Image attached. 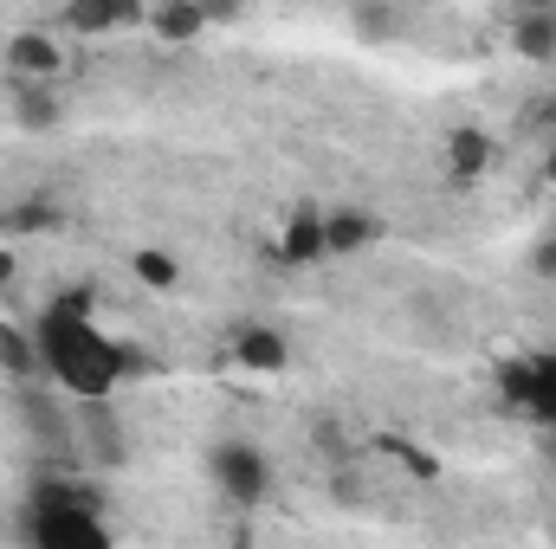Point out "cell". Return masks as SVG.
Masks as SVG:
<instances>
[{
    "mask_svg": "<svg viewBox=\"0 0 556 549\" xmlns=\"http://www.w3.org/2000/svg\"><path fill=\"white\" fill-rule=\"evenodd\" d=\"M538 433H544V459L556 465V426H538Z\"/></svg>",
    "mask_w": 556,
    "mask_h": 549,
    "instance_id": "25",
    "label": "cell"
},
{
    "mask_svg": "<svg viewBox=\"0 0 556 549\" xmlns=\"http://www.w3.org/2000/svg\"><path fill=\"white\" fill-rule=\"evenodd\" d=\"M376 446H382V452H389V459H402V465H408V472H415V478H433V472H440V465H433V459H427V452H415V439H402V433H382V439H376Z\"/></svg>",
    "mask_w": 556,
    "mask_h": 549,
    "instance_id": "20",
    "label": "cell"
},
{
    "mask_svg": "<svg viewBox=\"0 0 556 549\" xmlns=\"http://www.w3.org/2000/svg\"><path fill=\"white\" fill-rule=\"evenodd\" d=\"M0 369H7L13 382H39V375H46L39 336H33V330H0Z\"/></svg>",
    "mask_w": 556,
    "mask_h": 549,
    "instance_id": "16",
    "label": "cell"
},
{
    "mask_svg": "<svg viewBox=\"0 0 556 549\" xmlns=\"http://www.w3.org/2000/svg\"><path fill=\"white\" fill-rule=\"evenodd\" d=\"M227 356L247 362V369H260V375H278L291 362V343H285V330H273V323H240L227 336Z\"/></svg>",
    "mask_w": 556,
    "mask_h": 549,
    "instance_id": "11",
    "label": "cell"
},
{
    "mask_svg": "<svg viewBox=\"0 0 556 549\" xmlns=\"http://www.w3.org/2000/svg\"><path fill=\"white\" fill-rule=\"evenodd\" d=\"M531 272H538V278H556V233H544V240L531 246Z\"/></svg>",
    "mask_w": 556,
    "mask_h": 549,
    "instance_id": "22",
    "label": "cell"
},
{
    "mask_svg": "<svg viewBox=\"0 0 556 549\" xmlns=\"http://www.w3.org/2000/svg\"><path fill=\"white\" fill-rule=\"evenodd\" d=\"M13 278H20V259H13V253L0 246V284H13Z\"/></svg>",
    "mask_w": 556,
    "mask_h": 549,
    "instance_id": "24",
    "label": "cell"
},
{
    "mask_svg": "<svg viewBox=\"0 0 556 549\" xmlns=\"http://www.w3.org/2000/svg\"><path fill=\"white\" fill-rule=\"evenodd\" d=\"M511 52L531 59V65H556V7H518Z\"/></svg>",
    "mask_w": 556,
    "mask_h": 549,
    "instance_id": "13",
    "label": "cell"
},
{
    "mask_svg": "<svg viewBox=\"0 0 556 549\" xmlns=\"http://www.w3.org/2000/svg\"><path fill=\"white\" fill-rule=\"evenodd\" d=\"M382 240V220L369 207H330L324 214V259H356Z\"/></svg>",
    "mask_w": 556,
    "mask_h": 549,
    "instance_id": "10",
    "label": "cell"
},
{
    "mask_svg": "<svg viewBox=\"0 0 556 549\" xmlns=\"http://www.w3.org/2000/svg\"><path fill=\"white\" fill-rule=\"evenodd\" d=\"M518 130H544L556 142V98H538V104H525L518 111Z\"/></svg>",
    "mask_w": 556,
    "mask_h": 549,
    "instance_id": "21",
    "label": "cell"
},
{
    "mask_svg": "<svg viewBox=\"0 0 556 549\" xmlns=\"http://www.w3.org/2000/svg\"><path fill=\"white\" fill-rule=\"evenodd\" d=\"M130 266H137V278L149 284V291H175V284H181V266H175V259H168L162 246H142Z\"/></svg>",
    "mask_w": 556,
    "mask_h": 549,
    "instance_id": "18",
    "label": "cell"
},
{
    "mask_svg": "<svg viewBox=\"0 0 556 549\" xmlns=\"http://www.w3.org/2000/svg\"><path fill=\"white\" fill-rule=\"evenodd\" d=\"M39 336V356H46V382L65 388L72 401L85 395H117L130 375H142V362L130 343L104 336L98 317H91V291H65L59 304H46V317L33 323Z\"/></svg>",
    "mask_w": 556,
    "mask_h": 549,
    "instance_id": "1",
    "label": "cell"
},
{
    "mask_svg": "<svg viewBox=\"0 0 556 549\" xmlns=\"http://www.w3.org/2000/svg\"><path fill=\"white\" fill-rule=\"evenodd\" d=\"M0 227H7L13 240H33V233H59V227H65V214H59L46 194H33V201L7 207V214H0Z\"/></svg>",
    "mask_w": 556,
    "mask_h": 549,
    "instance_id": "17",
    "label": "cell"
},
{
    "mask_svg": "<svg viewBox=\"0 0 556 549\" xmlns=\"http://www.w3.org/2000/svg\"><path fill=\"white\" fill-rule=\"evenodd\" d=\"M65 33L78 39H111V33H137L149 26V7L142 0H65Z\"/></svg>",
    "mask_w": 556,
    "mask_h": 549,
    "instance_id": "7",
    "label": "cell"
},
{
    "mask_svg": "<svg viewBox=\"0 0 556 549\" xmlns=\"http://www.w3.org/2000/svg\"><path fill=\"white\" fill-rule=\"evenodd\" d=\"M7 65H13V78H59L65 52H59L52 33H13L7 39Z\"/></svg>",
    "mask_w": 556,
    "mask_h": 549,
    "instance_id": "12",
    "label": "cell"
},
{
    "mask_svg": "<svg viewBox=\"0 0 556 549\" xmlns=\"http://www.w3.org/2000/svg\"><path fill=\"white\" fill-rule=\"evenodd\" d=\"M13 413H20V426L46 446V452H65V459H78V433H72V408L59 401V395H46V388H33V382H20L13 388Z\"/></svg>",
    "mask_w": 556,
    "mask_h": 549,
    "instance_id": "5",
    "label": "cell"
},
{
    "mask_svg": "<svg viewBox=\"0 0 556 549\" xmlns=\"http://www.w3.org/2000/svg\"><path fill=\"white\" fill-rule=\"evenodd\" d=\"M544 181H551V188H556V142H551V149H544Z\"/></svg>",
    "mask_w": 556,
    "mask_h": 549,
    "instance_id": "26",
    "label": "cell"
},
{
    "mask_svg": "<svg viewBox=\"0 0 556 549\" xmlns=\"http://www.w3.org/2000/svg\"><path fill=\"white\" fill-rule=\"evenodd\" d=\"M498 395H505V408H518L531 426H556V349L505 356L498 362Z\"/></svg>",
    "mask_w": 556,
    "mask_h": 549,
    "instance_id": "2",
    "label": "cell"
},
{
    "mask_svg": "<svg viewBox=\"0 0 556 549\" xmlns=\"http://www.w3.org/2000/svg\"><path fill=\"white\" fill-rule=\"evenodd\" d=\"M350 20H356V33H363V39H395V26H402V20H395V7H382V0H356V13H350Z\"/></svg>",
    "mask_w": 556,
    "mask_h": 549,
    "instance_id": "19",
    "label": "cell"
},
{
    "mask_svg": "<svg viewBox=\"0 0 556 549\" xmlns=\"http://www.w3.org/2000/svg\"><path fill=\"white\" fill-rule=\"evenodd\" d=\"M149 33L168 39V46H188V39L207 33V13H201V0H155L149 7Z\"/></svg>",
    "mask_w": 556,
    "mask_h": 549,
    "instance_id": "15",
    "label": "cell"
},
{
    "mask_svg": "<svg viewBox=\"0 0 556 549\" xmlns=\"http://www.w3.org/2000/svg\"><path fill=\"white\" fill-rule=\"evenodd\" d=\"M492 137L479 130V124H453L446 137H440V162H446V181L453 188H472V181H485V168H492Z\"/></svg>",
    "mask_w": 556,
    "mask_h": 549,
    "instance_id": "8",
    "label": "cell"
},
{
    "mask_svg": "<svg viewBox=\"0 0 556 549\" xmlns=\"http://www.w3.org/2000/svg\"><path fill=\"white\" fill-rule=\"evenodd\" d=\"M207 472H214V485H220L227 505H260L266 485H273V465H266V452L253 439H220L207 452Z\"/></svg>",
    "mask_w": 556,
    "mask_h": 549,
    "instance_id": "4",
    "label": "cell"
},
{
    "mask_svg": "<svg viewBox=\"0 0 556 549\" xmlns=\"http://www.w3.org/2000/svg\"><path fill=\"white\" fill-rule=\"evenodd\" d=\"M511 7H556V0H511Z\"/></svg>",
    "mask_w": 556,
    "mask_h": 549,
    "instance_id": "27",
    "label": "cell"
},
{
    "mask_svg": "<svg viewBox=\"0 0 556 549\" xmlns=\"http://www.w3.org/2000/svg\"><path fill=\"white\" fill-rule=\"evenodd\" d=\"M201 13H207V26H214V20H233V13H240V0H201Z\"/></svg>",
    "mask_w": 556,
    "mask_h": 549,
    "instance_id": "23",
    "label": "cell"
},
{
    "mask_svg": "<svg viewBox=\"0 0 556 549\" xmlns=\"http://www.w3.org/2000/svg\"><path fill=\"white\" fill-rule=\"evenodd\" d=\"M273 253H278V266H317V259H324V207H317V201H298V207L285 214Z\"/></svg>",
    "mask_w": 556,
    "mask_h": 549,
    "instance_id": "9",
    "label": "cell"
},
{
    "mask_svg": "<svg viewBox=\"0 0 556 549\" xmlns=\"http://www.w3.org/2000/svg\"><path fill=\"white\" fill-rule=\"evenodd\" d=\"M59 117H65V104L46 78H13V124L20 130H52Z\"/></svg>",
    "mask_w": 556,
    "mask_h": 549,
    "instance_id": "14",
    "label": "cell"
},
{
    "mask_svg": "<svg viewBox=\"0 0 556 549\" xmlns=\"http://www.w3.org/2000/svg\"><path fill=\"white\" fill-rule=\"evenodd\" d=\"M72 433H78V446H85L98 465H124V459H130V426L117 420L111 395H85L78 413H72Z\"/></svg>",
    "mask_w": 556,
    "mask_h": 549,
    "instance_id": "6",
    "label": "cell"
},
{
    "mask_svg": "<svg viewBox=\"0 0 556 549\" xmlns=\"http://www.w3.org/2000/svg\"><path fill=\"white\" fill-rule=\"evenodd\" d=\"M26 537L39 549H104L111 524L104 511H85V505H26Z\"/></svg>",
    "mask_w": 556,
    "mask_h": 549,
    "instance_id": "3",
    "label": "cell"
}]
</instances>
